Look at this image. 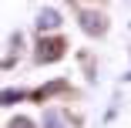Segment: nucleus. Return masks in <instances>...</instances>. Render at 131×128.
<instances>
[{
    "mask_svg": "<svg viewBox=\"0 0 131 128\" xmlns=\"http://www.w3.org/2000/svg\"><path fill=\"white\" fill-rule=\"evenodd\" d=\"M64 41L61 37H40V44H37V64H50V61H61L64 57Z\"/></svg>",
    "mask_w": 131,
    "mask_h": 128,
    "instance_id": "obj_1",
    "label": "nucleus"
},
{
    "mask_svg": "<svg viewBox=\"0 0 131 128\" xmlns=\"http://www.w3.org/2000/svg\"><path fill=\"white\" fill-rule=\"evenodd\" d=\"M81 31L91 34V37H101L104 31H108V20H104V14H97V10H84V14H81Z\"/></svg>",
    "mask_w": 131,
    "mask_h": 128,
    "instance_id": "obj_2",
    "label": "nucleus"
},
{
    "mask_svg": "<svg viewBox=\"0 0 131 128\" xmlns=\"http://www.w3.org/2000/svg\"><path fill=\"white\" fill-rule=\"evenodd\" d=\"M61 27V14L54 10V7H44L40 14H37V31L44 34V31H57Z\"/></svg>",
    "mask_w": 131,
    "mask_h": 128,
    "instance_id": "obj_3",
    "label": "nucleus"
},
{
    "mask_svg": "<svg viewBox=\"0 0 131 128\" xmlns=\"http://www.w3.org/2000/svg\"><path fill=\"white\" fill-rule=\"evenodd\" d=\"M40 128H67V118H64V111H57V108L44 111V125H40Z\"/></svg>",
    "mask_w": 131,
    "mask_h": 128,
    "instance_id": "obj_4",
    "label": "nucleus"
},
{
    "mask_svg": "<svg viewBox=\"0 0 131 128\" xmlns=\"http://www.w3.org/2000/svg\"><path fill=\"white\" fill-rule=\"evenodd\" d=\"M20 98H24V91H14V88H10V91H0V108L14 105V101H20Z\"/></svg>",
    "mask_w": 131,
    "mask_h": 128,
    "instance_id": "obj_5",
    "label": "nucleus"
},
{
    "mask_svg": "<svg viewBox=\"0 0 131 128\" xmlns=\"http://www.w3.org/2000/svg\"><path fill=\"white\" fill-rule=\"evenodd\" d=\"M10 128H34V121L20 115V118H14V121H10Z\"/></svg>",
    "mask_w": 131,
    "mask_h": 128,
    "instance_id": "obj_6",
    "label": "nucleus"
}]
</instances>
